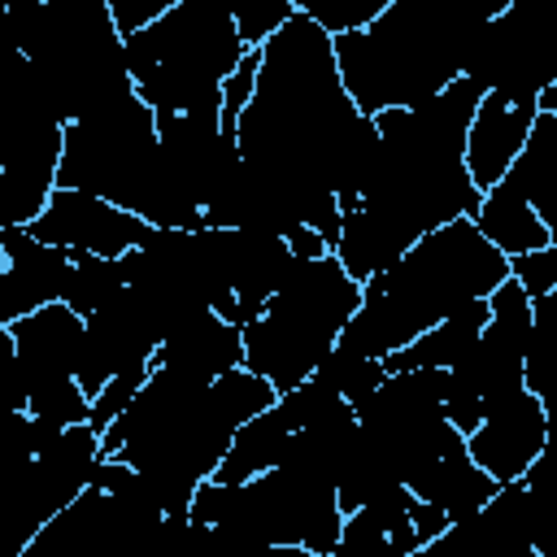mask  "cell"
Returning a JSON list of instances; mask_svg holds the SVG:
<instances>
[{"mask_svg":"<svg viewBox=\"0 0 557 557\" xmlns=\"http://www.w3.org/2000/svg\"><path fill=\"white\" fill-rule=\"evenodd\" d=\"M361 117L366 113L339 83L331 35L313 17L292 13L257 44V83L235 122L239 157L283 191L296 218L313 226L326 248H335L344 218L331 178Z\"/></svg>","mask_w":557,"mask_h":557,"instance_id":"6da1fadb","label":"cell"},{"mask_svg":"<svg viewBox=\"0 0 557 557\" xmlns=\"http://www.w3.org/2000/svg\"><path fill=\"white\" fill-rule=\"evenodd\" d=\"M479 96L483 91L457 74L422 104L370 113L379 131L374 170L357 205L339 218V239L331 248L357 283L387 270L418 235L474 213L483 191L466 174L461 144Z\"/></svg>","mask_w":557,"mask_h":557,"instance_id":"7a4b0ae2","label":"cell"},{"mask_svg":"<svg viewBox=\"0 0 557 557\" xmlns=\"http://www.w3.org/2000/svg\"><path fill=\"white\" fill-rule=\"evenodd\" d=\"M274 383L235 366L218 379H196L152 366L131 405L100 431V453L144 474L148 500L187 522L191 492L218 470L235 426L274 400Z\"/></svg>","mask_w":557,"mask_h":557,"instance_id":"3957f363","label":"cell"},{"mask_svg":"<svg viewBox=\"0 0 557 557\" xmlns=\"http://www.w3.org/2000/svg\"><path fill=\"white\" fill-rule=\"evenodd\" d=\"M509 0H392L357 30L331 35L339 83L361 113L409 109L448 87L479 30Z\"/></svg>","mask_w":557,"mask_h":557,"instance_id":"277c9868","label":"cell"},{"mask_svg":"<svg viewBox=\"0 0 557 557\" xmlns=\"http://www.w3.org/2000/svg\"><path fill=\"white\" fill-rule=\"evenodd\" d=\"M505 274L509 257L487 244L470 218H453L418 235L387 270L361 283V300L348 326L339 331L335 348L383 361L457 305L492 296Z\"/></svg>","mask_w":557,"mask_h":557,"instance_id":"5b68a950","label":"cell"},{"mask_svg":"<svg viewBox=\"0 0 557 557\" xmlns=\"http://www.w3.org/2000/svg\"><path fill=\"white\" fill-rule=\"evenodd\" d=\"M57 187L104 196L148 226H205L200 205L161 165L157 113L139 100L135 87L61 126Z\"/></svg>","mask_w":557,"mask_h":557,"instance_id":"8992f818","label":"cell"},{"mask_svg":"<svg viewBox=\"0 0 557 557\" xmlns=\"http://www.w3.org/2000/svg\"><path fill=\"white\" fill-rule=\"evenodd\" d=\"M22 57L35 70L44 104L65 126L117 96L135 83L122 57V30L104 0H39L9 9Z\"/></svg>","mask_w":557,"mask_h":557,"instance_id":"52a82bcc","label":"cell"},{"mask_svg":"<svg viewBox=\"0 0 557 557\" xmlns=\"http://www.w3.org/2000/svg\"><path fill=\"white\" fill-rule=\"evenodd\" d=\"M244 52L248 44L239 39L231 0H178L148 26L122 35L126 74L157 117L218 109L222 78Z\"/></svg>","mask_w":557,"mask_h":557,"instance_id":"ba28073f","label":"cell"},{"mask_svg":"<svg viewBox=\"0 0 557 557\" xmlns=\"http://www.w3.org/2000/svg\"><path fill=\"white\" fill-rule=\"evenodd\" d=\"M357 300H361V283L339 265L335 252L305 261L296 257L278 292L261 305V313L248 326H239L244 366L270 379L274 392L296 387L335 348Z\"/></svg>","mask_w":557,"mask_h":557,"instance_id":"9c48e42d","label":"cell"},{"mask_svg":"<svg viewBox=\"0 0 557 557\" xmlns=\"http://www.w3.org/2000/svg\"><path fill=\"white\" fill-rule=\"evenodd\" d=\"M187 522L244 548H305L309 557H331L344 509L335 487L270 466L239 483L205 479L191 492Z\"/></svg>","mask_w":557,"mask_h":557,"instance_id":"30bf717a","label":"cell"},{"mask_svg":"<svg viewBox=\"0 0 557 557\" xmlns=\"http://www.w3.org/2000/svg\"><path fill=\"white\" fill-rule=\"evenodd\" d=\"M352 413L361 435L396 466L400 483L466 444V435L444 418V370L435 366L387 370L379 387L352 405Z\"/></svg>","mask_w":557,"mask_h":557,"instance_id":"8fae6325","label":"cell"},{"mask_svg":"<svg viewBox=\"0 0 557 557\" xmlns=\"http://www.w3.org/2000/svg\"><path fill=\"white\" fill-rule=\"evenodd\" d=\"M13 357L26 383V409L35 418H48L52 426L87 422V392L78 387V361H83V313H74L65 300H48L35 313H22L9 322Z\"/></svg>","mask_w":557,"mask_h":557,"instance_id":"7c38bea8","label":"cell"},{"mask_svg":"<svg viewBox=\"0 0 557 557\" xmlns=\"http://www.w3.org/2000/svg\"><path fill=\"white\" fill-rule=\"evenodd\" d=\"M100 461V431L91 422H70L57 440L35 453L0 496V557H22L35 531L65 509L87 483Z\"/></svg>","mask_w":557,"mask_h":557,"instance_id":"4fadbf2b","label":"cell"},{"mask_svg":"<svg viewBox=\"0 0 557 557\" xmlns=\"http://www.w3.org/2000/svg\"><path fill=\"white\" fill-rule=\"evenodd\" d=\"M461 74L479 91H496L505 100H535L540 87L557 83V13L505 4L479 30Z\"/></svg>","mask_w":557,"mask_h":557,"instance_id":"5bb4252c","label":"cell"},{"mask_svg":"<svg viewBox=\"0 0 557 557\" xmlns=\"http://www.w3.org/2000/svg\"><path fill=\"white\" fill-rule=\"evenodd\" d=\"M165 335V313L135 292L131 283L109 296L100 309L83 313V361H78V387L87 400L104 387V379L122 370H144L152 366V352Z\"/></svg>","mask_w":557,"mask_h":557,"instance_id":"9a60e30c","label":"cell"},{"mask_svg":"<svg viewBox=\"0 0 557 557\" xmlns=\"http://www.w3.org/2000/svg\"><path fill=\"white\" fill-rule=\"evenodd\" d=\"M157 152H161V165L170 170V178L200 209L239 165V139L231 126H222L218 109L157 117Z\"/></svg>","mask_w":557,"mask_h":557,"instance_id":"2e32d148","label":"cell"},{"mask_svg":"<svg viewBox=\"0 0 557 557\" xmlns=\"http://www.w3.org/2000/svg\"><path fill=\"white\" fill-rule=\"evenodd\" d=\"M26 231L52 248H65V252L122 257L148 235V222L135 218L131 209L104 200V196H91L78 187H52L48 205L35 213V222Z\"/></svg>","mask_w":557,"mask_h":557,"instance_id":"e0dca14e","label":"cell"},{"mask_svg":"<svg viewBox=\"0 0 557 557\" xmlns=\"http://www.w3.org/2000/svg\"><path fill=\"white\" fill-rule=\"evenodd\" d=\"M548 444H553V413L531 387H518V392L500 396L496 405L483 409L479 426L466 431L470 461L483 466L496 483L522 479Z\"/></svg>","mask_w":557,"mask_h":557,"instance_id":"ac0fdd59","label":"cell"},{"mask_svg":"<svg viewBox=\"0 0 557 557\" xmlns=\"http://www.w3.org/2000/svg\"><path fill=\"white\" fill-rule=\"evenodd\" d=\"M218 257L235 296L239 326H248L261 313V305L278 292L283 274L296 261L278 231H248V226H218Z\"/></svg>","mask_w":557,"mask_h":557,"instance_id":"d6986e66","label":"cell"},{"mask_svg":"<svg viewBox=\"0 0 557 557\" xmlns=\"http://www.w3.org/2000/svg\"><path fill=\"white\" fill-rule=\"evenodd\" d=\"M0 322H17L22 313H35L48 300H61V278L70 265L65 248H52L35 239L26 226H4L0 231Z\"/></svg>","mask_w":557,"mask_h":557,"instance_id":"ffe728a7","label":"cell"},{"mask_svg":"<svg viewBox=\"0 0 557 557\" xmlns=\"http://www.w3.org/2000/svg\"><path fill=\"white\" fill-rule=\"evenodd\" d=\"M535 113H540L535 100H505L496 91L479 96L474 117L466 126V144H461L466 174L479 191H487L509 170V161L522 152V139H527Z\"/></svg>","mask_w":557,"mask_h":557,"instance_id":"44dd1931","label":"cell"},{"mask_svg":"<svg viewBox=\"0 0 557 557\" xmlns=\"http://www.w3.org/2000/svg\"><path fill=\"white\" fill-rule=\"evenodd\" d=\"M152 366H170V370H183L196 379H218V374L244 366V335L222 313L191 309L165 326V335L152 352Z\"/></svg>","mask_w":557,"mask_h":557,"instance_id":"7402d4cb","label":"cell"},{"mask_svg":"<svg viewBox=\"0 0 557 557\" xmlns=\"http://www.w3.org/2000/svg\"><path fill=\"white\" fill-rule=\"evenodd\" d=\"M352 444H357V413H352L348 400H331L326 409H318L313 418L292 426V435L283 440L278 466L300 474V479H309V483L335 487Z\"/></svg>","mask_w":557,"mask_h":557,"instance_id":"603a6c76","label":"cell"},{"mask_svg":"<svg viewBox=\"0 0 557 557\" xmlns=\"http://www.w3.org/2000/svg\"><path fill=\"white\" fill-rule=\"evenodd\" d=\"M57 161H61V126H48L0 165V231L35 222V213L48 205L57 187Z\"/></svg>","mask_w":557,"mask_h":557,"instance_id":"cb8c5ba5","label":"cell"},{"mask_svg":"<svg viewBox=\"0 0 557 557\" xmlns=\"http://www.w3.org/2000/svg\"><path fill=\"white\" fill-rule=\"evenodd\" d=\"M292 426H300V418H296L292 400L278 392L265 409H257L252 418H244L235 426V435H231V444H226V453L209 479L239 483V479H252V474L278 466V453H283V440L292 435Z\"/></svg>","mask_w":557,"mask_h":557,"instance_id":"d4e9b609","label":"cell"},{"mask_svg":"<svg viewBox=\"0 0 557 557\" xmlns=\"http://www.w3.org/2000/svg\"><path fill=\"white\" fill-rule=\"evenodd\" d=\"M405 487H409L418 500L440 505V509L448 513V527H453V522L470 518L500 483H496L483 466H474L470 453H466V444H461V448H448L444 457H435L431 466H422Z\"/></svg>","mask_w":557,"mask_h":557,"instance_id":"484cf974","label":"cell"},{"mask_svg":"<svg viewBox=\"0 0 557 557\" xmlns=\"http://www.w3.org/2000/svg\"><path fill=\"white\" fill-rule=\"evenodd\" d=\"M470 222H474L479 235H483L487 244H496L505 257H518V252H531V248L553 244V231L544 226V218H540V213L531 209V200H527L522 191H513L505 178H496V183L479 196Z\"/></svg>","mask_w":557,"mask_h":557,"instance_id":"4316f807","label":"cell"},{"mask_svg":"<svg viewBox=\"0 0 557 557\" xmlns=\"http://www.w3.org/2000/svg\"><path fill=\"white\" fill-rule=\"evenodd\" d=\"M483 322H487V296L466 300V305H457L453 313H444L440 322H431L426 331H418L405 348L387 352V357H383V370H413V366L448 370V366L474 344V335L483 331Z\"/></svg>","mask_w":557,"mask_h":557,"instance_id":"83f0119b","label":"cell"},{"mask_svg":"<svg viewBox=\"0 0 557 557\" xmlns=\"http://www.w3.org/2000/svg\"><path fill=\"white\" fill-rule=\"evenodd\" d=\"M126 287V261L122 257H100V252H70L65 278H61V300L74 313L100 309L109 296Z\"/></svg>","mask_w":557,"mask_h":557,"instance_id":"f1b7e54d","label":"cell"},{"mask_svg":"<svg viewBox=\"0 0 557 557\" xmlns=\"http://www.w3.org/2000/svg\"><path fill=\"white\" fill-rule=\"evenodd\" d=\"M392 0H292L296 13L313 17L326 35H339V30H357L366 26L370 17H379Z\"/></svg>","mask_w":557,"mask_h":557,"instance_id":"f546056e","label":"cell"},{"mask_svg":"<svg viewBox=\"0 0 557 557\" xmlns=\"http://www.w3.org/2000/svg\"><path fill=\"white\" fill-rule=\"evenodd\" d=\"M231 13H235V26H239V39L248 48H257L265 35H274L296 9L292 0H231Z\"/></svg>","mask_w":557,"mask_h":557,"instance_id":"4dcf8cb0","label":"cell"},{"mask_svg":"<svg viewBox=\"0 0 557 557\" xmlns=\"http://www.w3.org/2000/svg\"><path fill=\"white\" fill-rule=\"evenodd\" d=\"M509 274L518 278V287L531 300L544 296V292H557V239L544 244V248H531V252L509 257Z\"/></svg>","mask_w":557,"mask_h":557,"instance_id":"1f68e13d","label":"cell"},{"mask_svg":"<svg viewBox=\"0 0 557 557\" xmlns=\"http://www.w3.org/2000/svg\"><path fill=\"white\" fill-rule=\"evenodd\" d=\"M148 370L152 366H144V370H122V374H113V379H104V387L91 396V409H87V422L96 426V431H104L126 405H131V396L139 392V383L148 379Z\"/></svg>","mask_w":557,"mask_h":557,"instance_id":"d6a6232c","label":"cell"},{"mask_svg":"<svg viewBox=\"0 0 557 557\" xmlns=\"http://www.w3.org/2000/svg\"><path fill=\"white\" fill-rule=\"evenodd\" d=\"M252 83H257V48H248V52L239 57V65L222 78V91H218V117H222V126L235 131L239 109H244L248 96H252Z\"/></svg>","mask_w":557,"mask_h":557,"instance_id":"836d02e7","label":"cell"},{"mask_svg":"<svg viewBox=\"0 0 557 557\" xmlns=\"http://www.w3.org/2000/svg\"><path fill=\"white\" fill-rule=\"evenodd\" d=\"M17 409H26V383H22V370H17V357H13V335L0 322V422Z\"/></svg>","mask_w":557,"mask_h":557,"instance_id":"e575fe53","label":"cell"},{"mask_svg":"<svg viewBox=\"0 0 557 557\" xmlns=\"http://www.w3.org/2000/svg\"><path fill=\"white\" fill-rule=\"evenodd\" d=\"M104 4H109V13H113V26H117L122 35H131V30L148 26L152 17H161L174 0H104Z\"/></svg>","mask_w":557,"mask_h":557,"instance_id":"d590c367","label":"cell"},{"mask_svg":"<svg viewBox=\"0 0 557 557\" xmlns=\"http://www.w3.org/2000/svg\"><path fill=\"white\" fill-rule=\"evenodd\" d=\"M409 527H413V535H418V544H422V553L448 531V513L440 509V505H431V500H409Z\"/></svg>","mask_w":557,"mask_h":557,"instance_id":"8d00e7d4","label":"cell"},{"mask_svg":"<svg viewBox=\"0 0 557 557\" xmlns=\"http://www.w3.org/2000/svg\"><path fill=\"white\" fill-rule=\"evenodd\" d=\"M283 239H287L292 257H300V261H305V257H322V252H331V248H326V239H322L313 226H305V222H296V226H292Z\"/></svg>","mask_w":557,"mask_h":557,"instance_id":"74e56055","label":"cell"},{"mask_svg":"<svg viewBox=\"0 0 557 557\" xmlns=\"http://www.w3.org/2000/svg\"><path fill=\"white\" fill-rule=\"evenodd\" d=\"M17 4H39V0H4V9H17Z\"/></svg>","mask_w":557,"mask_h":557,"instance_id":"f35d334b","label":"cell"}]
</instances>
